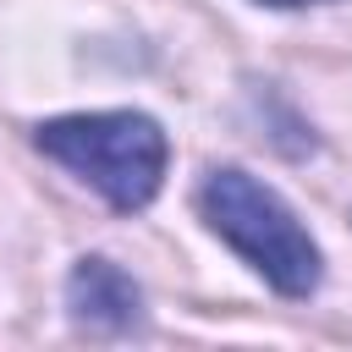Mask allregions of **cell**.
<instances>
[{"mask_svg":"<svg viewBox=\"0 0 352 352\" xmlns=\"http://www.w3.org/2000/svg\"><path fill=\"white\" fill-rule=\"evenodd\" d=\"M33 148L50 154L55 165H66L72 176H82L121 214L148 209L165 182V165H170V138L143 110L50 116L33 126Z\"/></svg>","mask_w":352,"mask_h":352,"instance_id":"2","label":"cell"},{"mask_svg":"<svg viewBox=\"0 0 352 352\" xmlns=\"http://www.w3.org/2000/svg\"><path fill=\"white\" fill-rule=\"evenodd\" d=\"M66 308H72V324H77V330L121 336V330H132V324L143 319V286H138L121 264L88 253V258H77L72 275H66Z\"/></svg>","mask_w":352,"mask_h":352,"instance_id":"3","label":"cell"},{"mask_svg":"<svg viewBox=\"0 0 352 352\" xmlns=\"http://www.w3.org/2000/svg\"><path fill=\"white\" fill-rule=\"evenodd\" d=\"M264 6H280V11H297V6H319V0H264Z\"/></svg>","mask_w":352,"mask_h":352,"instance_id":"4","label":"cell"},{"mask_svg":"<svg viewBox=\"0 0 352 352\" xmlns=\"http://www.w3.org/2000/svg\"><path fill=\"white\" fill-rule=\"evenodd\" d=\"M198 214L204 226L242 253L280 297H314L324 280V253L308 236V226L297 220V209L258 176L236 170V165H214L198 182Z\"/></svg>","mask_w":352,"mask_h":352,"instance_id":"1","label":"cell"}]
</instances>
